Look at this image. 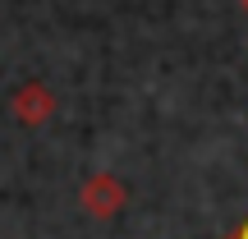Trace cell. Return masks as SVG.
I'll return each mask as SVG.
<instances>
[{
  "label": "cell",
  "mask_w": 248,
  "mask_h": 239,
  "mask_svg": "<svg viewBox=\"0 0 248 239\" xmlns=\"http://www.w3.org/2000/svg\"><path fill=\"white\" fill-rule=\"evenodd\" d=\"M78 203L88 207L92 216L110 221V216H120V212H124V203H129V189H124V179H115L110 170H97V175H88V179H83Z\"/></svg>",
  "instance_id": "6da1fadb"
},
{
  "label": "cell",
  "mask_w": 248,
  "mask_h": 239,
  "mask_svg": "<svg viewBox=\"0 0 248 239\" xmlns=\"http://www.w3.org/2000/svg\"><path fill=\"white\" fill-rule=\"evenodd\" d=\"M9 111H14L18 124L37 129V124H46V120L55 115V92L46 88V83H23V88L9 97Z\"/></svg>",
  "instance_id": "7a4b0ae2"
},
{
  "label": "cell",
  "mask_w": 248,
  "mask_h": 239,
  "mask_svg": "<svg viewBox=\"0 0 248 239\" xmlns=\"http://www.w3.org/2000/svg\"><path fill=\"white\" fill-rule=\"evenodd\" d=\"M230 239H248V221H244V225H239V230H234Z\"/></svg>",
  "instance_id": "3957f363"
},
{
  "label": "cell",
  "mask_w": 248,
  "mask_h": 239,
  "mask_svg": "<svg viewBox=\"0 0 248 239\" xmlns=\"http://www.w3.org/2000/svg\"><path fill=\"white\" fill-rule=\"evenodd\" d=\"M239 9H244V14H248V0H239Z\"/></svg>",
  "instance_id": "277c9868"
}]
</instances>
